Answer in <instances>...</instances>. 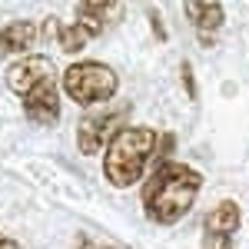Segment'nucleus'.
<instances>
[{
  "label": "nucleus",
  "instance_id": "f257e3e1",
  "mask_svg": "<svg viewBox=\"0 0 249 249\" xmlns=\"http://www.w3.org/2000/svg\"><path fill=\"white\" fill-rule=\"evenodd\" d=\"M199 186H203V176L193 170V166H183V163H160L156 173L150 176V183L143 186V206H146V216L160 223V226H170L176 219H183L190 206L199 196Z\"/></svg>",
  "mask_w": 249,
  "mask_h": 249
},
{
  "label": "nucleus",
  "instance_id": "f03ea898",
  "mask_svg": "<svg viewBox=\"0 0 249 249\" xmlns=\"http://www.w3.org/2000/svg\"><path fill=\"white\" fill-rule=\"evenodd\" d=\"M156 156V130L150 126H123L107 146L103 173L113 186H133Z\"/></svg>",
  "mask_w": 249,
  "mask_h": 249
},
{
  "label": "nucleus",
  "instance_id": "7ed1b4c3",
  "mask_svg": "<svg viewBox=\"0 0 249 249\" xmlns=\"http://www.w3.org/2000/svg\"><path fill=\"white\" fill-rule=\"evenodd\" d=\"M116 87H120L116 73L107 63H96V60L73 63V67H67V73H63V90H67V96H70L73 103H83V107L107 103V100L116 93Z\"/></svg>",
  "mask_w": 249,
  "mask_h": 249
},
{
  "label": "nucleus",
  "instance_id": "20e7f679",
  "mask_svg": "<svg viewBox=\"0 0 249 249\" xmlns=\"http://www.w3.org/2000/svg\"><path fill=\"white\" fill-rule=\"evenodd\" d=\"M130 113V107H103L96 113H87L77 126V143L87 156L100 153L120 130H123V120Z\"/></svg>",
  "mask_w": 249,
  "mask_h": 249
},
{
  "label": "nucleus",
  "instance_id": "39448f33",
  "mask_svg": "<svg viewBox=\"0 0 249 249\" xmlns=\"http://www.w3.org/2000/svg\"><path fill=\"white\" fill-rule=\"evenodd\" d=\"M53 80H57L53 60L40 57V53L17 60V63L7 70V87H10L14 93H20V96H27L30 90H37V87H43V83H53Z\"/></svg>",
  "mask_w": 249,
  "mask_h": 249
},
{
  "label": "nucleus",
  "instance_id": "423d86ee",
  "mask_svg": "<svg viewBox=\"0 0 249 249\" xmlns=\"http://www.w3.org/2000/svg\"><path fill=\"white\" fill-rule=\"evenodd\" d=\"M23 113L30 116L40 126H53L60 120V93H57V80L53 83H43L37 90L23 96Z\"/></svg>",
  "mask_w": 249,
  "mask_h": 249
},
{
  "label": "nucleus",
  "instance_id": "0eeeda50",
  "mask_svg": "<svg viewBox=\"0 0 249 249\" xmlns=\"http://www.w3.org/2000/svg\"><path fill=\"white\" fill-rule=\"evenodd\" d=\"M43 37L40 27L34 20H17V23H7L0 30V57H17L37 47V40Z\"/></svg>",
  "mask_w": 249,
  "mask_h": 249
},
{
  "label": "nucleus",
  "instance_id": "6e6552de",
  "mask_svg": "<svg viewBox=\"0 0 249 249\" xmlns=\"http://www.w3.org/2000/svg\"><path fill=\"white\" fill-rule=\"evenodd\" d=\"M239 223H243L239 206H236L232 199H223V203H216V206L206 213L203 230H206V236H226V239H232V232L239 230Z\"/></svg>",
  "mask_w": 249,
  "mask_h": 249
},
{
  "label": "nucleus",
  "instance_id": "1a4fd4ad",
  "mask_svg": "<svg viewBox=\"0 0 249 249\" xmlns=\"http://www.w3.org/2000/svg\"><path fill=\"white\" fill-rule=\"evenodd\" d=\"M120 14H123V7H120V3H80V7H77L80 27H83L90 37L103 34V30H107V23H113Z\"/></svg>",
  "mask_w": 249,
  "mask_h": 249
},
{
  "label": "nucleus",
  "instance_id": "9d476101",
  "mask_svg": "<svg viewBox=\"0 0 249 249\" xmlns=\"http://www.w3.org/2000/svg\"><path fill=\"white\" fill-rule=\"evenodd\" d=\"M186 14H190L193 27L199 30V37L210 43L213 34L223 27V17H226V10H223V3H186Z\"/></svg>",
  "mask_w": 249,
  "mask_h": 249
},
{
  "label": "nucleus",
  "instance_id": "9b49d317",
  "mask_svg": "<svg viewBox=\"0 0 249 249\" xmlns=\"http://www.w3.org/2000/svg\"><path fill=\"white\" fill-rule=\"evenodd\" d=\"M43 37L47 34H53L60 40V50L63 53H80L83 50V43L90 40V34L80 27V23H60V20H47V30H40Z\"/></svg>",
  "mask_w": 249,
  "mask_h": 249
},
{
  "label": "nucleus",
  "instance_id": "f8f14e48",
  "mask_svg": "<svg viewBox=\"0 0 249 249\" xmlns=\"http://www.w3.org/2000/svg\"><path fill=\"white\" fill-rule=\"evenodd\" d=\"M203 249H232V239H226V236H206Z\"/></svg>",
  "mask_w": 249,
  "mask_h": 249
},
{
  "label": "nucleus",
  "instance_id": "ddd939ff",
  "mask_svg": "<svg viewBox=\"0 0 249 249\" xmlns=\"http://www.w3.org/2000/svg\"><path fill=\"white\" fill-rule=\"evenodd\" d=\"M183 83H186L190 96H196V83H193V67H190V63H183Z\"/></svg>",
  "mask_w": 249,
  "mask_h": 249
},
{
  "label": "nucleus",
  "instance_id": "4468645a",
  "mask_svg": "<svg viewBox=\"0 0 249 249\" xmlns=\"http://www.w3.org/2000/svg\"><path fill=\"white\" fill-rule=\"evenodd\" d=\"M0 249H23L20 243H14V239H7L3 232H0Z\"/></svg>",
  "mask_w": 249,
  "mask_h": 249
},
{
  "label": "nucleus",
  "instance_id": "2eb2a0df",
  "mask_svg": "<svg viewBox=\"0 0 249 249\" xmlns=\"http://www.w3.org/2000/svg\"><path fill=\"white\" fill-rule=\"evenodd\" d=\"M77 249H93V243H90V239H80V243H77Z\"/></svg>",
  "mask_w": 249,
  "mask_h": 249
},
{
  "label": "nucleus",
  "instance_id": "dca6fc26",
  "mask_svg": "<svg viewBox=\"0 0 249 249\" xmlns=\"http://www.w3.org/2000/svg\"><path fill=\"white\" fill-rule=\"evenodd\" d=\"M107 249H110V246H107Z\"/></svg>",
  "mask_w": 249,
  "mask_h": 249
}]
</instances>
